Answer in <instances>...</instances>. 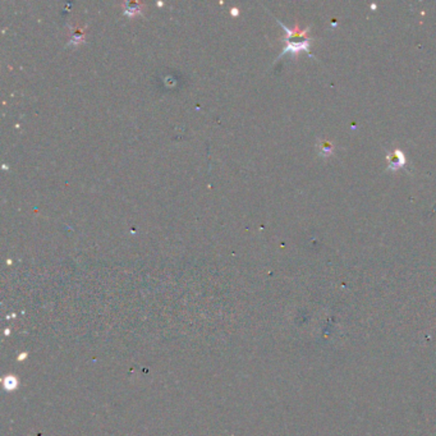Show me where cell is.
<instances>
[{
  "mask_svg": "<svg viewBox=\"0 0 436 436\" xmlns=\"http://www.w3.org/2000/svg\"><path fill=\"white\" fill-rule=\"evenodd\" d=\"M317 149H319V155L323 158H328L334 153V144L328 140H320L317 144Z\"/></svg>",
  "mask_w": 436,
  "mask_h": 436,
  "instance_id": "3957f363",
  "label": "cell"
},
{
  "mask_svg": "<svg viewBox=\"0 0 436 436\" xmlns=\"http://www.w3.org/2000/svg\"><path fill=\"white\" fill-rule=\"evenodd\" d=\"M124 7H126V13H128V15H136V13H140L141 12V8H142V6L137 3V1H128V3H126L124 4Z\"/></svg>",
  "mask_w": 436,
  "mask_h": 436,
  "instance_id": "277c9868",
  "label": "cell"
},
{
  "mask_svg": "<svg viewBox=\"0 0 436 436\" xmlns=\"http://www.w3.org/2000/svg\"><path fill=\"white\" fill-rule=\"evenodd\" d=\"M387 160H388V170H392V171H396V170L403 168L405 162H407L405 155L399 149H396L393 153H388Z\"/></svg>",
  "mask_w": 436,
  "mask_h": 436,
  "instance_id": "7a4b0ae2",
  "label": "cell"
},
{
  "mask_svg": "<svg viewBox=\"0 0 436 436\" xmlns=\"http://www.w3.org/2000/svg\"><path fill=\"white\" fill-rule=\"evenodd\" d=\"M278 21V19H276ZM278 24H280L285 31V48L283 53L280 54V57H283L285 54H292V56H297L301 51H310V45H311V39L307 37V33L310 27L306 30H301L299 24H296L294 28H288L285 27L280 21H278Z\"/></svg>",
  "mask_w": 436,
  "mask_h": 436,
  "instance_id": "6da1fadb",
  "label": "cell"
}]
</instances>
